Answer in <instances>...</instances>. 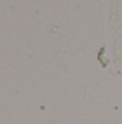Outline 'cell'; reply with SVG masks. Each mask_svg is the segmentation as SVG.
Returning <instances> with one entry per match:
<instances>
[]
</instances>
